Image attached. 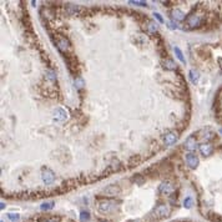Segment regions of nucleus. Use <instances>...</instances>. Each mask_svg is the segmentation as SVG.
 Listing matches in <instances>:
<instances>
[{"mask_svg":"<svg viewBox=\"0 0 222 222\" xmlns=\"http://www.w3.org/2000/svg\"><path fill=\"white\" fill-rule=\"evenodd\" d=\"M119 207H120L119 202H116L115 200H110V198L101 200L96 205V210L100 215H113L119 210Z\"/></svg>","mask_w":222,"mask_h":222,"instance_id":"f257e3e1","label":"nucleus"},{"mask_svg":"<svg viewBox=\"0 0 222 222\" xmlns=\"http://www.w3.org/2000/svg\"><path fill=\"white\" fill-rule=\"evenodd\" d=\"M171 213V209L167 203H159L156 205L152 211L150 212V217L149 220L152 222V221H159V220H162V218H166Z\"/></svg>","mask_w":222,"mask_h":222,"instance_id":"f03ea898","label":"nucleus"},{"mask_svg":"<svg viewBox=\"0 0 222 222\" xmlns=\"http://www.w3.org/2000/svg\"><path fill=\"white\" fill-rule=\"evenodd\" d=\"M205 23V15L200 14V13H192L191 15H189L186 17V25L190 29H196L203 25Z\"/></svg>","mask_w":222,"mask_h":222,"instance_id":"7ed1b4c3","label":"nucleus"},{"mask_svg":"<svg viewBox=\"0 0 222 222\" xmlns=\"http://www.w3.org/2000/svg\"><path fill=\"white\" fill-rule=\"evenodd\" d=\"M175 191V186L171 181H162L160 185H159V189H157V192L160 195H163V196H170L172 195Z\"/></svg>","mask_w":222,"mask_h":222,"instance_id":"20e7f679","label":"nucleus"},{"mask_svg":"<svg viewBox=\"0 0 222 222\" xmlns=\"http://www.w3.org/2000/svg\"><path fill=\"white\" fill-rule=\"evenodd\" d=\"M185 161H186L189 167L193 169V170L197 167L198 163H200V160H198V157H197V155L195 152H189V154L185 155Z\"/></svg>","mask_w":222,"mask_h":222,"instance_id":"39448f33","label":"nucleus"},{"mask_svg":"<svg viewBox=\"0 0 222 222\" xmlns=\"http://www.w3.org/2000/svg\"><path fill=\"white\" fill-rule=\"evenodd\" d=\"M41 180H43V182L45 183V185H50V183H52L54 181H55V174L50 170V169H43V171H41Z\"/></svg>","mask_w":222,"mask_h":222,"instance_id":"423d86ee","label":"nucleus"},{"mask_svg":"<svg viewBox=\"0 0 222 222\" xmlns=\"http://www.w3.org/2000/svg\"><path fill=\"white\" fill-rule=\"evenodd\" d=\"M198 150H200L201 155H203L205 157H209L213 154V146L210 142H203L198 146Z\"/></svg>","mask_w":222,"mask_h":222,"instance_id":"0eeeda50","label":"nucleus"},{"mask_svg":"<svg viewBox=\"0 0 222 222\" xmlns=\"http://www.w3.org/2000/svg\"><path fill=\"white\" fill-rule=\"evenodd\" d=\"M120 192H121V189L117 186V185H109L107 187L104 189V193L106 196H110V197L117 196V195H120Z\"/></svg>","mask_w":222,"mask_h":222,"instance_id":"6e6552de","label":"nucleus"},{"mask_svg":"<svg viewBox=\"0 0 222 222\" xmlns=\"http://www.w3.org/2000/svg\"><path fill=\"white\" fill-rule=\"evenodd\" d=\"M177 140H178V135H177V132H175V131H169L167 134H165V136H163V142L167 145V146L174 145Z\"/></svg>","mask_w":222,"mask_h":222,"instance_id":"1a4fd4ad","label":"nucleus"},{"mask_svg":"<svg viewBox=\"0 0 222 222\" xmlns=\"http://www.w3.org/2000/svg\"><path fill=\"white\" fill-rule=\"evenodd\" d=\"M185 149H186L189 152L196 151V149H197V141H196L195 136H190V137L186 139V141H185Z\"/></svg>","mask_w":222,"mask_h":222,"instance_id":"9d476101","label":"nucleus"},{"mask_svg":"<svg viewBox=\"0 0 222 222\" xmlns=\"http://www.w3.org/2000/svg\"><path fill=\"white\" fill-rule=\"evenodd\" d=\"M54 119L55 120H58V121H65L67 119V113H66V110L65 109H56L54 111Z\"/></svg>","mask_w":222,"mask_h":222,"instance_id":"9b49d317","label":"nucleus"},{"mask_svg":"<svg viewBox=\"0 0 222 222\" xmlns=\"http://www.w3.org/2000/svg\"><path fill=\"white\" fill-rule=\"evenodd\" d=\"M171 16L175 21H183L186 19V14H185L181 9H174L171 11Z\"/></svg>","mask_w":222,"mask_h":222,"instance_id":"f8f14e48","label":"nucleus"},{"mask_svg":"<svg viewBox=\"0 0 222 222\" xmlns=\"http://www.w3.org/2000/svg\"><path fill=\"white\" fill-rule=\"evenodd\" d=\"M69 46H70V43L67 41V39L60 38V40L58 41V49H59L60 51H66V50L69 49Z\"/></svg>","mask_w":222,"mask_h":222,"instance_id":"ddd939ff","label":"nucleus"},{"mask_svg":"<svg viewBox=\"0 0 222 222\" xmlns=\"http://www.w3.org/2000/svg\"><path fill=\"white\" fill-rule=\"evenodd\" d=\"M189 76H190V80H191V82L193 84V85H196L197 82H198V80H200V72L197 71V70H190V72H189Z\"/></svg>","mask_w":222,"mask_h":222,"instance_id":"4468645a","label":"nucleus"},{"mask_svg":"<svg viewBox=\"0 0 222 222\" xmlns=\"http://www.w3.org/2000/svg\"><path fill=\"white\" fill-rule=\"evenodd\" d=\"M162 66H163L165 70H175L177 67L176 63L174 60H171V59H167V60L162 61Z\"/></svg>","mask_w":222,"mask_h":222,"instance_id":"2eb2a0df","label":"nucleus"},{"mask_svg":"<svg viewBox=\"0 0 222 222\" xmlns=\"http://www.w3.org/2000/svg\"><path fill=\"white\" fill-rule=\"evenodd\" d=\"M174 51H175V55H176V58L182 63V64H186V59H185V56H183V54H182V51L180 50V48H177V46H175L174 48Z\"/></svg>","mask_w":222,"mask_h":222,"instance_id":"dca6fc26","label":"nucleus"},{"mask_svg":"<svg viewBox=\"0 0 222 222\" xmlns=\"http://www.w3.org/2000/svg\"><path fill=\"white\" fill-rule=\"evenodd\" d=\"M79 10V6L78 5H74V4H67L66 5V13L69 15H75Z\"/></svg>","mask_w":222,"mask_h":222,"instance_id":"f3484780","label":"nucleus"},{"mask_svg":"<svg viewBox=\"0 0 222 222\" xmlns=\"http://www.w3.org/2000/svg\"><path fill=\"white\" fill-rule=\"evenodd\" d=\"M54 206H55V202L50 201V202H44L43 205L40 206V209H41L43 211H49V210H52Z\"/></svg>","mask_w":222,"mask_h":222,"instance_id":"a211bd4d","label":"nucleus"},{"mask_svg":"<svg viewBox=\"0 0 222 222\" xmlns=\"http://www.w3.org/2000/svg\"><path fill=\"white\" fill-rule=\"evenodd\" d=\"M192 205H193V200H192V197L187 196L186 198L183 200V207H185V209H191Z\"/></svg>","mask_w":222,"mask_h":222,"instance_id":"6ab92c4d","label":"nucleus"},{"mask_svg":"<svg viewBox=\"0 0 222 222\" xmlns=\"http://www.w3.org/2000/svg\"><path fill=\"white\" fill-rule=\"evenodd\" d=\"M211 139H213V132L210 131V130H205V135L202 136V140L206 142V141H209V140H211Z\"/></svg>","mask_w":222,"mask_h":222,"instance_id":"aec40b11","label":"nucleus"},{"mask_svg":"<svg viewBox=\"0 0 222 222\" xmlns=\"http://www.w3.org/2000/svg\"><path fill=\"white\" fill-rule=\"evenodd\" d=\"M147 29H149L150 33H156L157 31V24L154 23V21H149V24H147Z\"/></svg>","mask_w":222,"mask_h":222,"instance_id":"412c9836","label":"nucleus"},{"mask_svg":"<svg viewBox=\"0 0 222 222\" xmlns=\"http://www.w3.org/2000/svg\"><path fill=\"white\" fill-rule=\"evenodd\" d=\"M80 220H81V222H87V221L90 220V213H89L87 211H81V213H80Z\"/></svg>","mask_w":222,"mask_h":222,"instance_id":"4be33fe9","label":"nucleus"},{"mask_svg":"<svg viewBox=\"0 0 222 222\" xmlns=\"http://www.w3.org/2000/svg\"><path fill=\"white\" fill-rule=\"evenodd\" d=\"M8 217L11 222H19V220H20V215H17V213H9Z\"/></svg>","mask_w":222,"mask_h":222,"instance_id":"5701e85b","label":"nucleus"},{"mask_svg":"<svg viewBox=\"0 0 222 222\" xmlns=\"http://www.w3.org/2000/svg\"><path fill=\"white\" fill-rule=\"evenodd\" d=\"M128 4L137 5V6H147V3H146V2H139V0H131V2H128Z\"/></svg>","mask_w":222,"mask_h":222,"instance_id":"b1692460","label":"nucleus"},{"mask_svg":"<svg viewBox=\"0 0 222 222\" xmlns=\"http://www.w3.org/2000/svg\"><path fill=\"white\" fill-rule=\"evenodd\" d=\"M84 85H85V81H84L81 78H76V79H75V86H76V89H81Z\"/></svg>","mask_w":222,"mask_h":222,"instance_id":"393cba45","label":"nucleus"},{"mask_svg":"<svg viewBox=\"0 0 222 222\" xmlns=\"http://www.w3.org/2000/svg\"><path fill=\"white\" fill-rule=\"evenodd\" d=\"M46 78L48 79H50V80H56V75H55V72H52V71H50V70H48L46 71Z\"/></svg>","mask_w":222,"mask_h":222,"instance_id":"a878e982","label":"nucleus"},{"mask_svg":"<svg viewBox=\"0 0 222 222\" xmlns=\"http://www.w3.org/2000/svg\"><path fill=\"white\" fill-rule=\"evenodd\" d=\"M154 17H155V19H156V20H157L159 23H161V24H162V23L165 21V20L162 19V16H161V15H160L159 13H154Z\"/></svg>","mask_w":222,"mask_h":222,"instance_id":"bb28decb","label":"nucleus"},{"mask_svg":"<svg viewBox=\"0 0 222 222\" xmlns=\"http://www.w3.org/2000/svg\"><path fill=\"white\" fill-rule=\"evenodd\" d=\"M167 26H169L170 29H176V28H177V25L174 24V21H169V23H167Z\"/></svg>","mask_w":222,"mask_h":222,"instance_id":"cd10ccee","label":"nucleus"},{"mask_svg":"<svg viewBox=\"0 0 222 222\" xmlns=\"http://www.w3.org/2000/svg\"><path fill=\"white\" fill-rule=\"evenodd\" d=\"M220 134H221V135H222V127H221V128H220Z\"/></svg>","mask_w":222,"mask_h":222,"instance_id":"c85d7f7f","label":"nucleus"},{"mask_svg":"<svg viewBox=\"0 0 222 222\" xmlns=\"http://www.w3.org/2000/svg\"><path fill=\"white\" fill-rule=\"evenodd\" d=\"M2 222H3V221H2Z\"/></svg>","mask_w":222,"mask_h":222,"instance_id":"c756f323","label":"nucleus"}]
</instances>
